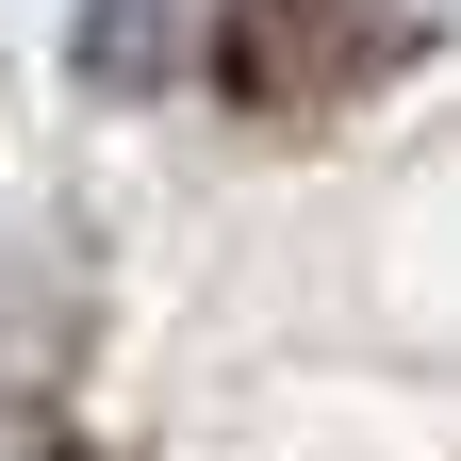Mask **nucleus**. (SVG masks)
Instances as JSON below:
<instances>
[{
    "label": "nucleus",
    "instance_id": "1",
    "mask_svg": "<svg viewBox=\"0 0 461 461\" xmlns=\"http://www.w3.org/2000/svg\"><path fill=\"white\" fill-rule=\"evenodd\" d=\"M412 50H429L412 0H214V50H198V67L230 99H264V115H330V99L395 83Z\"/></svg>",
    "mask_w": 461,
    "mask_h": 461
},
{
    "label": "nucleus",
    "instance_id": "2",
    "mask_svg": "<svg viewBox=\"0 0 461 461\" xmlns=\"http://www.w3.org/2000/svg\"><path fill=\"white\" fill-rule=\"evenodd\" d=\"M214 50V0H83V83H182Z\"/></svg>",
    "mask_w": 461,
    "mask_h": 461
}]
</instances>
